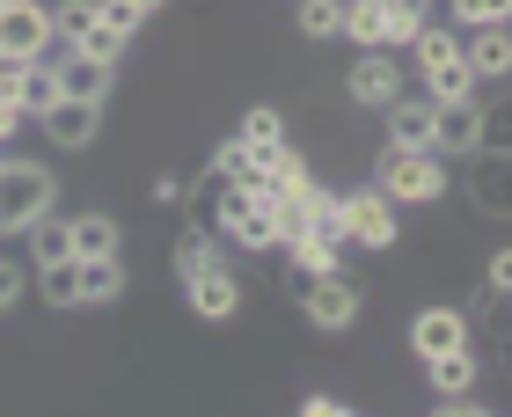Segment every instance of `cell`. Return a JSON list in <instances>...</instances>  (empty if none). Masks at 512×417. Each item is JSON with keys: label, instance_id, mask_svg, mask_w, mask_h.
Listing matches in <instances>:
<instances>
[{"label": "cell", "instance_id": "obj_1", "mask_svg": "<svg viewBox=\"0 0 512 417\" xmlns=\"http://www.w3.org/2000/svg\"><path fill=\"white\" fill-rule=\"evenodd\" d=\"M417 81H425V96L432 103H461V96H476V74H469V59H461V37L454 30H439V22H425V30H417Z\"/></svg>", "mask_w": 512, "mask_h": 417}, {"label": "cell", "instance_id": "obj_2", "mask_svg": "<svg viewBox=\"0 0 512 417\" xmlns=\"http://www.w3.org/2000/svg\"><path fill=\"white\" fill-rule=\"evenodd\" d=\"M374 183L395 205H432V198H447V154L439 147H388Z\"/></svg>", "mask_w": 512, "mask_h": 417}, {"label": "cell", "instance_id": "obj_3", "mask_svg": "<svg viewBox=\"0 0 512 417\" xmlns=\"http://www.w3.org/2000/svg\"><path fill=\"white\" fill-rule=\"evenodd\" d=\"M59 205V176L37 161H0V235H30V220H44Z\"/></svg>", "mask_w": 512, "mask_h": 417}, {"label": "cell", "instance_id": "obj_4", "mask_svg": "<svg viewBox=\"0 0 512 417\" xmlns=\"http://www.w3.org/2000/svg\"><path fill=\"white\" fill-rule=\"evenodd\" d=\"M293 293H300V315H308L315 330H352L359 322V278L344 264L337 271H300Z\"/></svg>", "mask_w": 512, "mask_h": 417}, {"label": "cell", "instance_id": "obj_5", "mask_svg": "<svg viewBox=\"0 0 512 417\" xmlns=\"http://www.w3.org/2000/svg\"><path fill=\"white\" fill-rule=\"evenodd\" d=\"M337 220H344V235H352V249H395V235H403V220H395V198L381 191V183H366V191H344V198H337Z\"/></svg>", "mask_w": 512, "mask_h": 417}, {"label": "cell", "instance_id": "obj_6", "mask_svg": "<svg viewBox=\"0 0 512 417\" xmlns=\"http://www.w3.org/2000/svg\"><path fill=\"white\" fill-rule=\"evenodd\" d=\"M110 81H118V59H96L81 44H59L52 52V88L74 103H110Z\"/></svg>", "mask_w": 512, "mask_h": 417}, {"label": "cell", "instance_id": "obj_7", "mask_svg": "<svg viewBox=\"0 0 512 417\" xmlns=\"http://www.w3.org/2000/svg\"><path fill=\"white\" fill-rule=\"evenodd\" d=\"M0 52H8V59H44V52H59L52 8H44V0H8V8H0Z\"/></svg>", "mask_w": 512, "mask_h": 417}, {"label": "cell", "instance_id": "obj_8", "mask_svg": "<svg viewBox=\"0 0 512 417\" xmlns=\"http://www.w3.org/2000/svg\"><path fill=\"white\" fill-rule=\"evenodd\" d=\"M220 242L235 249H278L271 242V205L249 191V183H227L220 191Z\"/></svg>", "mask_w": 512, "mask_h": 417}, {"label": "cell", "instance_id": "obj_9", "mask_svg": "<svg viewBox=\"0 0 512 417\" xmlns=\"http://www.w3.org/2000/svg\"><path fill=\"white\" fill-rule=\"evenodd\" d=\"M37 125H44V139H52L59 154H81V147H96V132H103V103L52 96V103L37 110Z\"/></svg>", "mask_w": 512, "mask_h": 417}, {"label": "cell", "instance_id": "obj_10", "mask_svg": "<svg viewBox=\"0 0 512 417\" xmlns=\"http://www.w3.org/2000/svg\"><path fill=\"white\" fill-rule=\"evenodd\" d=\"M344 96H352L359 110H388L395 96H403V66H395V52H359L352 59V74H344Z\"/></svg>", "mask_w": 512, "mask_h": 417}, {"label": "cell", "instance_id": "obj_11", "mask_svg": "<svg viewBox=\"0 0 512 417\" xmlns=\"http://www.w3.org/2000/svg\"><path fill=\"white\" fill-rule=\"evenodd\" d=\"M425 381H432V396H439V410H483L476 403V344H461V352H439V359H425Z\"/></svg>", "mask_w": 512, "mask_h": 417}, {"label": "cell", "instance_id": "obj_12", "mask_svg": "<svg viewBox=\"0 0 512 417\" xmlns=\"http://www.w3.org/2000/svg\"><path fill=\"white\" fill-rule=\"evenodd\" d=\"M461 344H476V322H469V308H417V322H410V352H417V359L461 352Z\"/></svg>", "mask_w": 512, "mask_h": 417}, {"label": "cell", "instance_id": "obj_13", "mask_svg": "<svg viewBox=\"0 0 512 417\" xmlns=\"http://www.w3.org/2000/svg\"><path fill=\"white\" fill-rule=\"evenodd\" d=\"M469 198L483 220H512V154H491V147L469 154Z\"/></svg>", "mask_w": 512, "mask_h": 417}, {"label": "cell", "instance_id": "obj_14", "mask_svg": "<svg viewBox=\"0 0 512 417\" xmlns=\"http://www.w3.org/2000/svg\"><path fill=\"white\" fill-rule=\"evenodd\" d=\"M183 300H191V315H205V322H227L242 308V278L227 271V264H205V271H191L183 278Z\"/></svg>", "mask_w": 512, "mask_h": 417}, {"label": "cell", "instance_id": "obj_15", "mask_svg": "<svg viewBox=\"0 0 512 417\" xmlns=\"http://www.w3.org/2000/svg\"><path fill=\"white\" fill-rule=\"evenodd\" d=\"M461 59H469L476 81H512V22H476L461 37Z\"/></svg>", "mask_w": 512, "mask_h": 417}, {"label": "cell", "instance_id": "obj_16", "mask_svg": "<svg viewBox=\"0 0 512 417\" xmlns=\"http://www.w3.org/2000/svg\"><path fill=\"white\" fill-rule=\"evenodd\" d=\"M432 147L447 154V161H469V154L483 147V110H476V96H461V103H439Z\"/></svg>", "mask_w": 512, "mask_h": 417}, {"label": "cell", "instance_id": "obj_17", "mask_svg": "<svg viewBox=\"0 0 512 417\" xmlns=\"http://www.w3.org/2000/svg\"><path fill=\"white\" fill-rule=\"evenodd\" d=\"M381 125H388V147H432L439 103H432V96H395V103L381 110Z\"/></svg>", "mask_w": 512, "mask_h": 417}, {"label": "cell", "instance_id": "obj_18", "mask_svg": "<svg viewBox=\"0 0 512 417\" xmlns=\"http://www.w3.org/2000/svg\"><path fill=\"white\" fill-rule=\"evenodd\" d=\"M81 264V308H110L125 293V257H74Z\"/></svg>", "mask_w": 512, "mask_h": 417}, {"label": "cell", "instance_id": "obj_19", "mask_svg": "<svg viewBox=\"0 0 512 417\" xmlns=\"http://www.w3.org/2000/svg\"><path fill=\"white\" fill-rule=\"evenodd\" d=\"M425 22H432L425 0H388V8H381V52H410Z\"/></svg>", "mask_w": 512, "mask_h": 417}, {"label": "cell", "instance_id": "obj_20", "mask_svg": "<svg viewBox=\"0 0 512 417\" xmlns=\"http://www.w3.org/2000/svg\"><path fill=\"white\" fill-rule=\"evenodd\" d=\"M66 257H74V227H66V213L52 205L44 220H30V264L44 271V264H66Z\"/></svg>", "mask_w": 512, "mask_h": 417}, {"label": "cell", "instance_id": "obj_21", "mask_svg": "<svg viewBox=\"0 0 512 417\" xmlns=\"http://www.w3.org/2000/svg\"><path fill=\"white\" fill-rule=\"evenodd\" d=\"M74 227V257H118V220L110 213H66Z\"/></svg>", "mask_w": 512, "mask_h": 417}, {"label": "cell", "instance_id": "obj_22", "mask_svg": "<svg viewBox=\"0 0 512 417\" xmlns=\"http://www.w3.org/2000/svg\"><path fill=\"white\" fill-rule=\"evenodd\" d=\"M242 147H249V154L286 147V110H278V103H256V110H242Z\"/></svg>", "mask_w": 512, "mask_h": 417}, {"label": "cell", "instance_id": "obj_23", "mask_svg": "<svg viewBox=\"0 0 512 417\" xmlns=\"http://www.w3.org/2000/svg\"><path fill=\"white\" fill-rule=\"evenodd\" d=\"M205 264H220V227H183L176 235V278H191Z\"/></svg>", "mask_w": 512, "mask_h": 417}, {"label": "cell", "instance_id": "obj_24", "mask_svg": "<svg viewBox=\"0 0 512 417\" xmlns=\"http://www.w3.org/2000/svg\"><path fill=\"white\" fill-rule=\"evenodd\" d=\"M344 8H352V0H300V37L308 44L344 37Z\"/></svg>", "mask_w": 512, "mask_h": 417}, {"label": "cell", "instance_id": "obj_25", "mask_svg": "<svg viewBox=\"0 0 512 417\" xmlns=\"http://www.w3.org/2000/svg\"><path fill=\"white\" fill-rule=\"evenodd\" d=\"M37 293H44V308H81V264L66 257V264H44L37 271Z\"/></svg>", "mask_w": 512, "mask_h": 417}, {"label": "cell", "instance_id": "obj_26", "mask_svg": "<svg viewBox=\"0 0 512 417\" xmlns=\"http://www.w3.org/2000/svg\"><path fill=\"white\" fill-rule=\"evenodd\" d=\"M88 30H96V0H59L52 8V37L59 44H81Z\"/></svg>", "mask_w": 512, "mask_h": 417}, {"label": "cell", "instance_id": "obj_27", "mask_svg": "<svg viewBox=\"0 0 512 417\" xmlns=\"http://www.w3.org/2000/svg\"><path fill=\"white\" fill-rule=\"evenodd\" d=\"M476 110H483V147H491V154H512V96H491V103L476 96Z\"/></svg>", "mask_w": 512, "mask_h": 417}, {"label": "cell", "instance_id": "obj_28", "mask_svg": "<svg viewBox=\"0 0 512 417\" xmlns=\"http://www.w3.org/2000/svg\"><path fill=\"white\" fill-rule=\"evenodd\" d=\"M447 15L461 30H476V22H512V0H447Z\"/></svg>", "mask_w": 512, "mask_h": 417}, {"label": "cell", "instance_id": "obj_29", "mask_svg": "<svg viewBox=\"0 0 512 417\" xmlns=\"http://www.w3.org/2000/svg\"><path fill=\"white\" fill-rule=\"evenodd\" d=\"M249 169H256V154L242 147V139H220V147H213V176H227V183H249Z\"/></svg>", "mask_w": 512, "mask_h": 417}, {"label": "cell", "instance_id": "obj_30", "mask_svg": "<svg viewBox=\"0 0 512 417\" xmlns=\"http://www.w3.org/2000/svg\"><path fill=\"white\" fill-rule=\"evenodd\" d=\"M22 286H30V264H15V257H0V315L22 300Z\"/></svg>", "mask_w": 512, "mask_h": 417}, {"label": "cell", "instance_id": "obj_31", "mask_svg": "<svg viewBox=\"0 0 512 417\" xmlns=\"http://www.w3.org/2000/svg\"><path fill=\"white\" fill-rule=\"evenodd\" d=\"M483 286H498V293L512 300V249H498V257L483 264Z\"/></svg>", "mask_w": 512, "mask_h": 417}, {"label": "cell", "instance_id": "obj_32", "mask_svg": "<svg viewBox=\"0 0 512 417\" xmlns=\"http://www.w3.org/2000/svg\"><path fill=\"white\" fill-rule=\"evenodd\" d=\"M147 198H154V205H183V183H176V176H154Z\"/></svg>", "mask_w": 512, "mask_h": 417}, {"label": "cell", "instance_id": "obj_33", "mask_svg": "<svg viewBox=\"0 0 512 417\" xmlns=\"http://www.w3.org/2000/svg\"><path fill=\"white\" fill-rule=\"evenodd\" d=\"M22 125H30V118H22V103H8V96H0V139H15Z\"/></svg>", "mask_w": 512, "mask_h": 417}, {"label": "cell", "instance_id": "obj_34", "mask_svg": "<svg viewBox=\"0 0 512 417\" xmlns=\"http://www.w3.org/2000/svg\"><path fill=\"white\" fill-rule=\"evenodd\" d=\"M300 410H308V417H344V410H352V403H337V396H308V403H300Z\"/></svg>", "mask_w": 512, "mask_h": 417}, {"label": "cell", "instance_id": "obj_35", "mask_svg": "<svg viewBox=\"0 0 512 417\" xmlns=\"http://www.w3.org/2000/svg\"><path fill=\"white\" fill-rule=\"evenodd\" d=\"M139 8H147V15H161V8H169V0H139Z\"/></svg>", "mask_w": 512, "mask_h": 417}, {"label": "cell", "instance_id": "obj_36", "mask_svg": "<svg viewBox=\"0 0 512 417\" xmlns=\"http://www.w3.org/2000/svg\"><path fill=\"white\" fill-rule=\"evenodd\" d=\"M0 8H8V0H0Z\"/></svg>", "mask_w": 512, "mask_h": 417}]
</instances>
